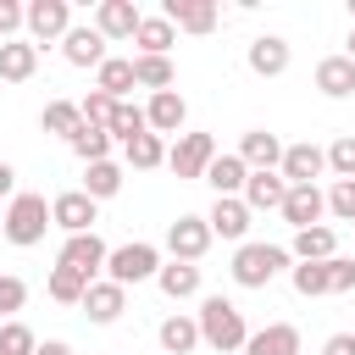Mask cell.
Wrapping results in <instances>:
<instances>
[{"instance_id": "obj_1", "label": "cell", "mask_w": 355, "mask_h": 355, "mask_svg": "<svg viewBox=\"0 0 355 355\" xmlns=\"http://www.w3.org/2000/svg\"><path fill=\"white\" fill-rule=\"evenodd\" d=\"M194 322H200V344H205V349H216V355H233V349H244V338H250L244 311H239L227 294H205Z\"/></svg>"}, {"instance_id": "obj_2", "label": "cell", "mask_w": 355, "mask_h": 355, "mask_svg": "<svg viewBox=\"0 0 355 355\" xmlns=\"http://www.w3.org/2000/svg\"><path fill=\"white\" fill-rule=\"evenodd\" d=\"M288 266V250H277V244H255V239H244L239 250H233V283L239 288H266L277 272Z\"/></svg>"}, {"instance_id": "obj_3", "label": "cell", "mask_w": 355, "mask_h": 355, "mask_svg": "<svg viewBox=\"0 0 355 355\" xmlns=\"http://www.w3.org/2000/svg\"><path fill=\"white\" fill-rule=\"evenodd\" d=\"M44 227H50V200H44V194H11V205H6V216H0V233L28 250V244L44 239Z\"/></svg>"}, {"instance_id": "obj_4", "label": "cell", "mask_w": 355, "mask_h": 355, "mask_svg": "<svg viewBox=\"0 0 355 355\" xmlns=\"http://www.w3.org/2000/svg\"><path fill=\"white\" fill-rule=\"evenodd\" d=\"M155 272H161V250L144 244V239L116 244V250L105 255V277H111L116 288H133V283H144V277H155Z\"/></svg>"}, {"instance_id": "obj_5", "label": "cell", "mask_w": 355, "mask_h": 355, "mask_svg": "<svg viewBox=\"0 0 355 355\" xmlns=\"http://www.w3.org/2000/svg\"><path fill=\"white\" fill-rule=\"evenodd\" d=\"M22 28H28V44L33 50L39 44H55V39L72 33V6L67 0H33V6H22Z\"/></svg>"}, {"instance_id": "obj_6", "label": "cell", "mask_w": 355, "mask_h": 355, "mask_svg": "<svg viewBox=\"0 0 355 355\" xmlns=\"http://www.w3.org/2000/svg\"><path fill=\"white\" fill-rule=\"evenodd\" d=\"M94 222H100V205H94L83 189H67V194L50 200V227H61L67 239H72V233H94Z\"/></svg>"}, {"instance_id": "obj_7", "label": "cell", "mask_w": 355, "mask_h": 355, "mask_svg": "<svg viewBox=\"0 0 355 355\" xmlns=\"http://www.w3.org/2000/svg\"><path fill=\"white\" fill-rule=\"evenodd\" d=\"M211 161H216V139L211 133H178V144L166 150V166L178 178H205Z\"/></svg>"}, {"instance_id": "obj_8", "label": "cell", "mask_w": 355, "mask_h": 355, "mask_svg": "<svg viewBox=\"0 0 355 355\" xmlns=\"http://www.w3.org/2000/svg\"><path fill=\"white\" fill-rule=\"evenodd\" d=\"M105 255H111V250H105V239H100V233H72V239L61 244L55 266H72L78 277H89V283H94V277L105 272Z\"/></svg>"}, {"instance_id": "obj_9", "label": "cell", "mask_w": 355, "mask_h": 355, "mask_svg": "<svg viewBox=\"0 0 355 355\" xmlns=\"http://www.w3.org/2000/svg\"><path fill=\"white\" fill-rule=\"evenodd\" d=\"M327 172V155H322V144H283V161H277V178L294 189V183H316Z\"/></svg>"}, {"instance_id": "obj_10", "label": "cell", "mask_w": 355, "mask_h": 355, "mask_svg": "<svg viewBox=\"0 0 355 355\" xmlns=\"http://www.w3.org/2000/svg\"><path fill=\"white\" fill-rule=\"evenodd\" d=\"M277 211H283V222L300 233V227H316V222L327 216V194H322L316 183H294V189L283 194V205H277Z\"/></svg>"}, {"instance_id": "obj_11", "label": "cell", "mask_w": 355, "mask_h": 355, "mask_svg": "<svg viewBox=\"0 0 355 355\" xmlns=\"http://www.w3.org/2000/svg\"><path fill=\"white\" fill-rule=\"evenodd\" d=\"M166 250H172V261H200L205 250H211V227H205V216H178L172 227H166Z\"/></svg>"}, {"instance_id": "obj_12", "label": "cell", "mask_w": 355, "mask_h": 355, "mask_svg": "<svg viewBox=\"0 0 355 355\" xmlns=\"http://www.w3.org/2000/svg\"><path fill=\"white\" fill-rule=\"evenodd\" d=\"M139 17H144V11H139L133 0H100V6H94V33H100L105 44H111V39H133V33H139Z\"/></svg>"}, {"instance_id": "obj_13", "label": "cell", "mask_w": 355, "mask_h": 355, "mask_svg": "<svg viewBox=\"0 0 355 355\" xmlns=\"http://www.w3.org/2000/svg\"><path fill=\"white\" fill-rule=\"evenodd\" d=\"M244 61H250L255 78H283L288 61H294V50H288V39H277V33H261V39H250Z\"/></svg>"}, {"instance_id": "obj_14", "label": "cell", "mask_w": 355, "mask_h": 355, "mask_svg": "<svg viewBox=\"0 0 355 355\" xmlns=\"http://www.w3.org/2000/svg\"><path fill=\"white\" fill-rule=\"evenodd\" d=\"M161 17H166L178 33H211L222 11H216V0H166Z\"/></svg>"}, {"instance_id": "obj_15", "label": "cell", "mask_w": 355, "mask_h": 355, "mask_svg": "<svg viewBox=\"0 0 355 355\" xmlns=\"http://www.w3.org/2000/svg\"><path fill=\"white\" fill-rule=\"evenodd\" d=\"M250 172H277V161H283V139L277 133H266V128H250L244 139H239V150H233Z\"/></svg>"}, {"instance_id": "obj_16", "label": "cell", "mask_w": 355, "mask_h": 355, "mask_svg": "<svg viewBox=\"0 0 355 355\" xmlns=\"http://www.w3.org/2000/svg\"><path fill=\"white\" fill-rule=\"evenodd\" d=\"M122 311H128V288H116L111 277H94V283H89V294H83V316H89V322H100V327H111Z\"/></svg>"}, {"instance_id": "obj_17", "label": "cell", "mask_w": 355, "mask_h": 355, "mask_svg": "<svg viewBox=\"0 0 355 355\" xmlns=\"http://www.w3.org/2000/svg\"><path fill=\"white\" fill-rule=\"evenodd\" d=\"M183 116H189V105H183V94L178 89H161V94H150V105H144V122H150V133H183Z\"/></svg>"}, {"instance_id": "obj_18", "label": "cell", "mask_w": 355, "mask_h": 355, "mask_svg": "<svg viewBox=\"0 0 355 355\" xmlns=\"http://www.w3.org/2000/svg\"><path fill=\"white\" fill-rule=\"evenodd\" d=\"M205 227H211V239L244 244V233H250V205H244V200H216V205L205 211Z\"/></svg>"}, {"instance_id": "obj_19", "label": "cell", "mask_w": 355, "mask_h": 355, "mask_svg": "<svg viewBox=\"0 0 355 355\" xmlns=\"http://www.w3.org/2000/svg\"><path fill=\"white\" fill-rule=\"evenodd\" d=\"M244 355H300V327L294 322H266L261 333L244 338Z\"/></svg>"}, {"instance_id": "obj_20", "label": "cell", "mask_w": 355, "mask_h": 355, "mask_svg": "<svg viewBox=\"0 0 355 355\" xmlns=\"http://www.w3.org/2000/svg\"><path fill=\"white\" fill-rule=\"evenodd\" d=\"M244 178H250V166H244L233 150H227V155L216 150V161L205 166V183L216 189V200H239V194H244Z\"/></svg>"}, {"instance_id": "obj_21", "label": "cell", "mask_w": 355, "mask_h": 355, "mask_svg": "<svg viewBox=\"0 0 355 355\" xmlns=\"http://www.w3.org/2000/svg\"><path fill=\"white\" fill-rule=\"evenodd\" d=\"M283 194H288V183H283L277 172H250L239 200H244V205H250V216H255V211H277V205H283Z\"/></svg>"}, {"instance_id": "obj_22", "label": "cell", "mask_w": 355, "mask_h": 355, "mask_svg": "<svg viewBox=\"0 0 355 355\" xmlns=\"http://www.w3.org/2000/svg\"><path fill=\"white\" fill-rule=\"evenodd\" d=\"M288 255H294V261H333V255H338V233H333L327 222L300 227V233H294V244H288Z\"/></svg>"}, {"instance_id": "obj_23", "label": "cell", "mask_w": 355, "mask_h": 355, "mask_svg": "<svg viewBox=\"0 0 355 355\" xmlns=\"http://www.w3.org/2000/svg\"><path fill=\"white\" fill-rule=\"evenodd\" d=\"M316 89H322L327 100L355 94V61H349V55H322V61H316Z\"/></svg>"}, {"instance_id": "obj_24", "label": "cell", "mask_w": 355, "mask_h": 355, "mask_svg": "<svg viewBox=\"0 0 355 355\" xmlns=\"http://www.w3.org/2000/svg\"><path fill=\"white\" fill-rule=\"evenodd\" d=\"M39 72V50L28 39H6L0 44V83H28Z\"/></svg>"}, {"instance_id": "obj_25", "label": "cell", "mask_w": 355, "mask_h": 355, "mask_svg": "<svg viewBox=\"0 0 355 355\" xmlns=\"http://www.w3.org/2000/svg\"><path fill=\"white\" fill-rule=\"evenodd\" d=\"M61 55H67L72 67H100V61H105V39L94 33V22H89V28H72V33L61 39Z\"/></svg>"}, {"instance_id": "obj_26", "label": "cell", "mask_w": 355, "mask_h": 355, "mask_svg": "<svg viewBox=\"0 0 355 355\" xmlns=\"http://www.w3.org/2000/svg\"><path fill=\"white\" fill-rule=\"evenodd\" d=\"M94 89H100V94H111V100H128V89H139V83H133V61L105 55V61L94 67Z\"/></svg>"}, {"instance_id": "obj_27", "label": "cell", "mask_w": 355, "mask_h": 355, "mask_svg": "<svg viewBox=\"0 0 355 355\" xmlns=\"http://www.w3.org/2000/svg\"><path fill=\"white\" fill-rule=\"evenodd\" d=\"M155 338H161V349H166V355H189V349L200 344V322H194V316H183V311H172V316L161 322V333H155Z\"/></svg>"}, {"instance_id": "obj_28", "label": "cell", "mask_w": 355, "mask_h": 355, "mask_svg": "<svg viewBox=\"0 0 355 355\" xmlns=\"http://www.w3.org/2000/svg\"><path fill=\"white\" fill-rule=\"evenodd\" d=\"M133 44H139V55H166V50L178 44V28H172L166 17H139Z\"/></svg>"}, {"instance_id": "obj_29", "label": "cell", "mask_w": 355, "mask_h": 355, "mask_svg": "<svg viewBox=\"0 0 355 355\" xmlns=\"http://www.w3.org/2000/svg\"><path fill=\"white\" fill-rule=\"evenodd\" d=\"M133 83H139V89H150V94L172 89V83H178L172 55H133Z\"/></svg>"}, {"instance_id": "obj_30", "label": "cell", "mask_w": 355, "mask_h": 355, "mask_svg": "<svg viewBox=\"0 0 355 355\" xmlns=\"http://www.w3.org/2000/svg\"><path fill=\"white\" fill-rule=\"evenodd\" d=\"M155 283H161L166 300H189V294H200V266H189V261H166V266L155 272Z\"/></svg>"}, {"instance_id": "obj_31", "label": "cell", "mask_w": 355, "mask_h": 355, "mask_svg": "<svg viewBox=\"0 0 355 355\" xmlns=\"http://www.w3.org/2000/svg\"><path fill=\"white\" fill-rule=\"evenodd\" d=\"M122 155H128L133 172H155V166L166 161V139H161V133H139V139L122 144Z\"/></svg>"}, {"instance_id": "obj_32", "label": "cell", "mask_w": 355, "mask_h": 355, "mask_svg": "<svg viewBox=\"0 0 355 355\" xmlns=\"http://www.w3.org/2000/svg\"><path fill=\"white\" fill-rule=\"evenodd\" d=\"M83 194L100 205V200H111V194H122V166L116 161H94V166H83Z\"/></svg>"}, {"instance_id": "obj_33", "label": "cell", "mask_w": 355, "mask_h": 355, "mask_svg": "<svg viewBox=\"0 0 355 355\" xmlns=\"http://www.w3.org/2000/svg\"><path fill=\"white\" fill-rule=\"evenodd\" d=\"M67 144H72V155H78L83 166H94V161H111V133H105V128H89V122H83V128H78Z\"/></svg>"}, {"instance_id": "obj_34", "label": "cell", "mask_w": 355, "mask_h": 355, "mask_svg": "<svg viewBox=\"0 0 355 355\" xmlns=\"http://www.w3.org/2000/svg\"><path fill=\"white\" fill-rule=\"evenodd\" d=\"M39 128H44V133H61V139H72V133L83 128V111H78V100H50V105H44V116H39Z\"/></svg>"}, {"instance_id": "obj_35", "label": "cell", "mask_w": 355, "mask_h": 355, "mask_svg": "<svg viewBox=\"0 0 355 355\" xmlns=\"http://www.w3.org/2000/svg\"><path fill=\"white\" fill-rule=\"evenodd\" d=\"M111 139H139V133H150V122H144V105H133V100H116V111H111V128H105Z\"/></svg>"}, {"instance_id": "obj_36", "label": "cell", "mask_w": 355, "mask_h": 355, "mask_svg": "<svg viewBox=\"0 0 355 355\" xmlns=\"http://www.w3.org/2000/svg\"><path fill=\"white\" fill-rule=\"evenodd\" d=\"M288 283H294V294L322 300V294H327V261H300V266H288Z\"/></svg>"}, {"instance_id": "obj_37", "label": "cell", "mask_w": 355, "mask_h": 355, "mask_svg": "<svg viewBox=\"0 0 355 355\" xmlns=\"http://www.w3.org/2000/svg\"><path fill=\"white\" fill-rule=\"evenodd\" d=\"M83 294H89V277H78L72 266H50V300H61V305H83Z\"/></svg>"}, {"instance_id": "obj_38", "label": "cell", "mask_w": 355, "mask_h": 355, "mask_svg": "<svg viewBox=\"0 0 355 355\" xmlns=\"http://www.w3.org/2000/svg\"><path fill=\"white\" fill-rule=\"evenodd\" d=\"M33 349H39V338L28 322H0V355H33Z\"/></svg>"}, {"instance_id": "obj_39", "label": "cell", "mask_w": 355, "mask_h": 355, "mask_svg": "<svg viewBox=\"0 0 355 355\" xmlns=\"http://www.w3.org/2000/svg\"><path fill=\"white\" fill-rule=\"evenodd\" d=\"M327 216L355 222V178H333V189H327Z\"/></svg>"}, {"instance_id": "obj_40", "label": "cell", "mask_w": 355, "mask_h": 355, "mask_svg": "<svg viewBox=\"0 0 355 355\" xmlns=\"http://www.w3.org/2000/svg\"><path fill=\"white\" fill-rule=\"evenodd\" d=\"M322 155H327V172H333V178H355V133L333 139Z\"/></svg>"}, {"instance_id": "obj_41", "label": "cell", "mask_w": 355, "mask_h": 355, "mask_svg": "<svg viewBox=\"0 0 355 355\" xmlns=\"http://www.w3.org/2000/svg\"><path fill=\"white\" fill-rule=\"evenodd\" d=\"M78 111H83V122H89V128H111L116 100H111V94H100V89H89V94L78 100Z\"/></svg>"}, {"instance_id": "obj_42", "label": "cell", "mask_w": 355, "mask_h": 355, "mask_svg": "<svg viewBox=\"0 0 355 355\" xmlns=\"http://www.w3.org/2000/svg\"><path fill=\"white\" fill-rule=\"evenodd\" d=\"M28 305V283L22 277H11V272H0V316L6 322H17V311Z\"/></svg>"}, {"instance_id": "obj_43", "label": "cell", "mask_w": 355, "mask_h": 355, "mask_svg": "<svg viewBox=\"0 0 355 355\" xmlns=\"http://www.w3.org/2000/svg\"><path fill=\"white\" fill-rule=\"evenodd\" d=\"M355 288V261L349 255H333L327 261V294H349Z\"/></svg>"}, {"instance_id": "obj_44", "label": "cell", "mask_w": 355, "mask_h": 355, "mask_svg": "<svg viewBox=\"0 0 355 355\" xmlns=\"http://www.w3.org/2000/svg\"><path fill=\"white\" fill-rule=\"evenodd\" d=\"M17 28H22V6H17V0H0V44H6Z\"/></svg>"}, {"instance_id": "obj_45", "label": "cell", "mask_w": 355, "mask_h": 355, "mask_svg": "<svg viewBox=\"0 0 355 355\" xmlns=\"http://www.w3.org/2000/svg\"><path fill=\"white\" fill-rule=\"evenodd\" d=\"M322 355H355V333H333V338L322 344Z\"/></svg>"}, {"instance_id": "obj_46", "label": "cell", "mask_w": 355, "mask_h": 355, "mask_svg": "<svg viewBox=\"0 0 355 355\" xmlns=\"http://www.w3.org/2000/svg\"><path fill=\"white\" fill-rule=\"evenodd\" d=\"M17 194V172H11V161H0V200H11Z\"/></svg>"}, {"instance_id": "obj_47", "label": "cell", "mask_w": 355, "mask_h": 355, "mask_svg": "<svg viewBox=\"0 0 355 355\" xmlns=\"http://www.w3.org/2000/svg\"><path fill=\"white\" fill-rule=\"evenodd\" d=\"M33 355H78V349H72V344H67V338H44V344H39V349H33Z\"/></svg>"}, {"instance_id": "obj_48", "label": "cell", "mask_w": 355, "mask_h": 355, "mask_svg": "<svg viewBox=\"0 0 355 355\" xmlns=\"http://www.w3.org/2000/svg\"><path fill=\"white\" fill-rule=\"evenodd\" d=\"M344 55H349V61H355V33H349V50H344Z\"/></svg>"}, {"instance_id": "obj_49", "label": "cell", "mask_w": 355, "mask_h": 355, "mask_svg": "<svg viewBox=\"0 0 355 355\" xmlns=\"http://www.w3.org/2000/svg\"><path fill=\"white\" fill-rule=\"evenodd\" d=\"M349 17H355V0H349Z\"/></svg>"}, {"instance_id": "obj_50", "label": "cell", "mask_w": 355, "mask_h": 355, "mask_svg": "<svg viewBox=\"0 0 355 355\" xmlns=\"http://www.w3.org/2000/svg\"><path fill=\"white\" fill-rule=\"evenodd\" d=\"M0 216H6V211H0Z\"/></svg>"}]
</instances>
